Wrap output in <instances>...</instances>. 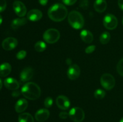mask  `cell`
I'll return each instance as SVG.
<instances>
[{
	"label": "cell",
	"instance_id": "obj_39",
	"mask_svg": "<svg viewBox=\"0 0 123 122\" xmlns=\"http://www.w3.org/2000/svg\"></svg>",
	"mask_w": 123,
	"mask_h": 122
},
{
	"label": "cell",
	"instance_id": "obj_37",
	"mask_svg": "<svg viewBox=\"0 0 123 122\" xmlns=\"http://www.w3.org/2000/svg\"><path fill=\"white\" fill-rule=\"evenodd\" d=\"M2 16L0 15V25L2 24Z\"/></svg>",
	"mask_w": 123,
	"mask_h": 122
},
{
	"label": "cell",
	"instance_id": "obj_14",
	"mask_svg": "<svg viewBox=\"0 0 123 122\" xmlns=\"http://www.w3.org/2000/svg\"><path fill=\"white\" fill-rule=\"evenodd\" d=\"M42 12L38 9L31 10L27 13V19L32 22L38 21L42 19Z\"/></svg>",
	"mask_w": 123,
	"mask_h": 122
},
{
	"label": "cell",
	"instance_id": "obj_25",
	"mask_svg": "<svg viewBox=\"0 0 123 122\" xmlns=\"http://www.w3.org/2000/svg\"><path fill=\"white\" fill-rule=\"evenodd\" d=\"M117 71L121 76L123 77V58L120 60L118 63L117 66Z\"/></svg>",
	"mask_w": 123,
	"mask_h": 122
},
{
	"label": "cell",
	"instance_id": "obj_28",
	"mask_svg": "<svg viewBox=\"0 0 123 122\" xmlns=\"http://www.w3.org/2000/svg\"><path fill=\"white\" fill-rule=\"evenodd\" d=\"M89 2L88 0H80V3H79V6L83 9L86 10L88 8Z\"/></svg>",
	"mask_w": 123,
	"mask_h": 122
},
{
	"label": "cell",
	"instance_id": "obj_15",
	"mask_svg": "<svg viewBox=\"0 0 123 122\" xmlns=\"http://www.w3.org/2000/svg\"><path fill=\"white\" fill-rule=\"evenodd\" d=\"M5 87L8 90H16L19 87V83L16 79L9 77L6 78L4 81Z\"/></svg>",
	"mask_w": 123,
	"mask_h": 122
},
{
	"label": "cell",
	"instance_id": "obj_31",
	"mask_svg": "<svg viewBox=\"0 0 123 122\" xmlns=\"http://www.w3.org/2000/svg\"><path fill=\"white\" fill-rule=\"evenodd\" d=\"M64 4H65L67 6H72L74 4L77 0H62Z\"/></svg>",
	"mask_w": 123,
	"mask_h": 122
},
{
	"label": "cell",
	"instance_id": "obj_27",
	"mask_svg": "<svg viewBox=\"0 0 123 122\" xmlns=\"http://www.w3.org/2000/svg\"><path fill=\"white\" fill-rule=\"evenodd\" d=\"M26 51L25 50H20L16 54V58L19 60H22L26 56Z\"/></svg>",
	"mask_w": 123,
	"mask_h": 122
},
{
	"label": "cell",
	"instance_id": "obj_16",
	"mask_svg": "<svg viewBox=\"0 0 123 122\" xmlns=\"http://www.w3.org/2000/svg\"><path fill=\"white\" fill-rule=\"evenodd\" d=\"M28 106V101L25 99H20L16 102L14 106L16 111L18 113L22 112L27 108Z\"/></svg>",
	"mask_w": 123,
	"mask_h": 122
},
{
	"label": "cell",
	"instance_id": "obj_23",
	"mask_svg": "<svg viewBox=\"0 0 123 122\" xmlns=\"http://www.w3.org/2000/svg\"><path fill=\"white\" fill-rule=\"evenodd\" d=\"M111 39V35L108 32H103L100 37V41L102 44H108Z\"/></svg>",
	"mask_w": 123,
	"mask_h": 122
},
{
	"label": "cell",
	"instance_id": "obj_8",
	"mask_svg": "<svg viewBox=\"0 0 123 122\" xmlns=\"http://www.w3.org/2000/svg\"><path fill=\"white\" fill-rule=\"evenodd\" d=\"M13 7L16 14L19 17H22L25 16V14H26L27 10H26L25 4L22 2H21V1H14L13 4Z\"/></svg>",
	"mask_w": 123,
	"mask_h": 122
},
{
	"label": "cell",
	"instance_id": "obj_13",
	"mask_svg": "<svg viewBox=\"0 0 123 122\" xmlns=\"http://www.w3.org/2000/svg\"><path fill=\"white\" fill-rule=\"evenodd\" d=\"M50 116V112L47 109L42 108L36 112L35 114V118L37 122H43L46 120Z\"/></svg>",
	"mask_w": 123,
	"mask_h": 122
},
{
	"label": "cell",
	"instance_id": "obj_1",
	"mask_svg": "<svg viewBox=\"0 0 123 122\" xmlns=\"http://www.w3.org/2000/svg\"><path fill=\"white\" fill-rule=\"evenodd\" d=\"M49 17L54 22H61L64 20L68 14L67 8L61 4H55L48 10Z\"/></svg>",
	"mask_w": 123,
	"mask_h": 122
},
{
	"label": "cell",
	"instance_id": "obj_22",
	"mask_svg": "<svg viewBox=\"0 0 123 122\" xmlns=\"http://www.w3.org/2000/svg\"><path fill=\"white\" fill-rule=\"evenodd\" d=\"M34 49L37 52H43L46 49V44L44 42L39 41L35 44Z\"/></svg>",
	"mask_w": 123,
	"mask_h": 122
},
{
	"label": "cell",
	"instance_id": "obj_29",
	"mask_svg": "<svg viewBox=\"0 0 123 122\" xmlns=\"http://www.w3.org/2000/svg\"><path fill=\"white\" fill-rule=\"evenodd\" d=\"M7 7L6 0H0V13L4 11Z\"/></svg>",
	"mask_w": 123,
	"mask_h": 122
},
{
	"label": "cell",
	"instance_id": "obj_30",
	"mask_svg": "<svg viewBox=\"0 0 123 122\" xmlns=\"http://www.w3.org/2000/svg\"><path fill=\"white\" fill-rule=\"evenodd\" d=\"M95 50H96V46H95L94 45H91L88 46L85 49V51L86 53L90 54V53H92Z\"/></svg>",
	"mask_w": 123,
	"mask_h": 122
},
{
	"label": "cell",
	"instance_id": "obj_32",
	"mask_svg": "<svg viewBox=\"0 0 123 122\" xmlns=\"http://www.w3.org/2000/svg\"><path fill=\"white\" fill-rule=\"evenodd\" d=\"M68 116H69L67 112H64V111L61 112L60 113V114H59V117L61 119H66L68 117Z\"/></svg>",
	"mask_w": 123,
	"mask_h": 122
},
{
	"label": "cell",
	"instance_id": "obj_34",
	"mask_svg": "<svg viewBox=\"0 0 123 122\" xmlns=\"http://www.w3.org/2000/svg\"><path fill=\"white\" fill-rule=\"evenodd\" d=\"M38 2L42 6H46L48 2V0H38Z\"/></svg>",
	"mask_w": 123,
	"mask_h": 122
},
{
	"label": "cell",
	"instance_id": "obj_12",
	"mask_svg": "<svg viewBox=\"0 0 123 122\" xmlns=\"http://www.w3.org/2000/svg\"><path fill=\"white\" fill-rule=\"evenodd\" d=\"M34 70L31 67L24 68L20 74V80L22 83H26L31 80L33 77Z\"/></svg>",
	"mask_w": 123,
	"mask_h": 122
},
{
	"label": "cell",
	"instance_id": "obj_2",
	"mask_svg": "<svg viewBox=\"0 0 123 122\" xmlns=\"http://www.w3.org/2000/svg\"><path fill=\"white\" fill-rule=\"evenodd\" d=\"M21 93L25 98L30 100H36L41 94V89L37 84L28 82L22 87Z\"/></svg>",
	"mask_w": 123,
	"mask_h": 122
},
{
	"label": "cell",
	"instance_id": "obj_18",
	"mask_svg": "<svg viewBox=\"0 0 123 122\" xmlns=\"http://www.w3.org/2000/svg\"><path fill=\"white\" fill-rule=\"evenodd\" d=\"M28 20L26 18H16L12 20L11 22V28L13 30H16L22 26H24L27 23Z\"/></svg>",
	"mask_w": 123,
	"mask_h": 122
},
{
	"label": "cell",
	"instance_id": "obj_24",
	"mask_svg": "<svg viewBox=\"0 0 123 122\" xmlns=\"http://www.w3.org/2000/svg\"><path fill=\"white\" fill-rule=\"evenodd\" d=\"M106 93L105 90L100 89H98L96 90L94 93V96L95 98L97 99H102L105 96Z\"/></svg>",
	"mask_w": 123,
	"mask_h": 122
},
{
	"label": "cell",
	"instance_id": "obj_20",
	"mask_svg": "<svg viewBox=\"0 0 123 122\" xmlns=\"http://www.w3.org/2000/svg\"><path fill=\"white\" fill-rule=\"evenodd\" d=\"M11 71L12 67L10 63L5 62L0 65V76L2 77H5L9 75Z\"/></svg>",
	"mask_w": 123,
	"mask_h": 122
},
{
	"label": "cell",
	"instance_id": "obj_19",
	"mask_svg": "<svg viewBox=\"0 0 123 122\" xmlns=\"http://www.w3.org/2000/svg\"><path fill=\"white\" fill-rule=\"evenodd\" d=\"M94 10L98 13H103L107 8V3L105 0H96L94 4Z\"/></svg>",
	"mask_w": 123,
	"mask_h": 122
},
{
	"label": "cell",
	"instance_id": "obj_26",
	"mask_svg": "<svg viewBox=\"0 0 123 122\" xmlns=\"http://www.w3.org/2000/svg\"><path fill=\"white\" fill-rule=\"evenodd\" d=\"M53 105V99L50 97H47L44 100V105L46 108L51 107Z\"/></svg>",
	"mask_w": 123,
	"mask_h": 122
},
{
	"label": "cell",
	"instance_id": "obj_3",
	"mask_svg": "<svg viewBox=\"0 0 123 122\" xmlns=\"http://www.w3.org/2000/svg\"><path fill=\"white\" fill-rule=\"evenodd\" d=\"M68 22L70 26L75 29H80L84 26L85 20L81 13L78 11H72L68 14Z\"/></svg>",
	"mask_w": 123,
	"mask_h": 122
},
{
	"label": "cell",
	"instance_id": "obj_17",
	"mask_svg": "<svg viewBox=\"0 0 123 122\" xmlns=\"http://www.w3.org/2000/svg\"><path fill=\"white\" fill-rule=\"evenodd\" d=\"M80 37L83 41L86 43H88V44H90V43H92L94 39L92 33L90 31L86 29L82 30L80 32Z\"/></svg>",
	"mask_w": 123,
	"mask_h": 122
},
{
	"label": "cell",
	"instance_id": "obj_21",
	"mask_svg": "<svg viewBox=\"0 0 123 122\" xmlns=\"http://www.w3.org/2000/svg\"><path fill=\"white\" fill-rule=\"evenodd\" d=\"M19 122H34L32 115L28 112L20 114L18 117Z\"/></svg>",
	"mask_w": 123,
	"mask_h": 122
},
{
	"label": "cell",
	"instance_id": "obj_9",
	"mask_svg": "<svg viewBox=\"0 0 123 122\" xmlns=\"http://www.w3.org/2000/svg\"><path fill=\"white\" fill-rule=\"evenodd\" d=\"M18 44L16 38L13 37H8L4 39L2 43V47L5 50L10 51L15 49Z\"/></svg>",
	"mask_w": 123,
	"mask_h": 122
},
{
	"label": "cell",
	"instance_id": "obj_6",
	"mask_svg": "<svg viewBox=\"0 0 123 122\" xmlns=\"http://www.w3.org/2000/svg\"><path fill=\"white\" fill-rule=\"evenodd\" d=\"M69 117L74 122H82L85 118V112L79 107H73L70 110Z\"/></svg>",
	"mask_w": 123,
	"mask_h": 122
},
{
	"label": "cell",
	"instance_id": "obj_5",
	"mask_svg": "<svg viewBox=\"0 0 123 122\" xmlns=\"http://www.w3.org/2000/svg\"><path fill=\"white\" fill-rule=\"evenodd\" d=\"M100 83L102 87L106 90H110L115 85V80L114 77L110 74H104L100 78Z\"/></svg>",
	"mask_w": 123,
	"mask_h": 122
},
{
	"label": "cell",
	"instance_id": "obj_33",
	"mask_svg": "<svg viewBox=\"0 0 123 122\" xmlns=\"http://www.w3.org/2000/svg\"><path fill=\"white\" fill-rule=\"evenodd\" d=\"M118 5L120 9L123 10V0H118Z\"/></svg>",
	"mask_w": 123,
	"mask_h": 122
},
{
	"label": "cell",
	"instance_id": "obj_10",
	"mask_svg": "<svg viewBox=\"0 0 123 122\" xmlns=\"http://www.w3.org/2000/svg\"><path fill=\"white\" fill-rule=\"evenodd\" d=\"M67 76L71 80H75L80 74V69L78 65H71L67 70Z\"/></svg>",
	"mask_w": 123,
	"mask_h": 122
},
{
	"label": "cell",
	"instance_id": "obj_36",
	"mask_svg": "<svg viewBox=\"0 0 123 122\" xmlns=\"http://www.w3.org/2000/svg\"><path fill=\"white\" fill-rule=\"evenodd\" d=\"M2 80H1V78H0V90H1V89H2Z\"/></svg>",
	"mask_w": 123,
	"mask_h": 122
},
{
	"label": "cell",
	"instance_id": "obj_4",
	"mask_svg": "<svg viewBox=\"0 0 123 122\" xmlns=\"http://www.w3.org/2000/svg\"><path fill=\"white\" fill-rule=\"evenodd\" d=\"M43 37L44 41L48 44H54L60 39V33L56 29L50 28L44 32Z\"/></svg>",
	"mask_w": 123,
	"mask_h": 122
},
{
	"label": "cell",
	"instance_id": "obj_7",
	"mask_svg": "<svg viewBox=\"0 0 123 122\" xmlns=\"http://www.w3.org/2000/svg\"><path fill=\"white\" fill-rule=\"evenodd\" d=\"M103 25L109 30L115 29L118 26L117 19L113 14H106L103 19Z\"/></svg>",
	"mask_w": 123,
	"mask_h": 122
},
{
	"label": "cell",
	"instance_id": "obj_38",
	"mask_svg": "<svg viewBox=\"0 0 123 122\" xmlns=\"http://www.w3.org/2000/svg\"><path fill=\"white\" fill-rule=\"evenodd\" d=\"M120 122H123V117L122 118H121V120H120Z\"/></svg>",
	"mask_w": 123,
	"mask_h": 122
},
{
	"label": "cell",
	"instance_id": "obj_35",
	"mask_svg": "<svg viewBox=\"0 0 123 122\" xmlns=\"http://www.w3.org/2000/svg\"><path fill=\"white\" fill-rule=\"evenodd\" d=\"M66 63H67L68 65H71V63H72V60H71L70 59L68 58L67 60H66Z\"/></svg>",
	"mask_w": 123,
	"mask_h": 122
},
{
	"label": "cell",
	"instance_id": "obj_11",
	"mask_svg": "<svg viewBox=\"0 0 123 122\" xmlns=\"http://www.w3.org/2000/svg\"><path fill=\"white\" fill-rule=\"evenodd\" d=\"M56 104L58 107L62 110H67L70 106V102L66 96L60 95L56 98Z\"/></svg>",
	"mask_w": 123,
	"mask_h": 122
}]
</instances>
